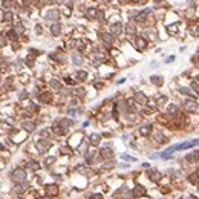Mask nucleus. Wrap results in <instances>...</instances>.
I'll use <instances>...</instances> for the list:
<instances>
[{
  "label": "nucleus",
  "instance_id": "nucleus-16",
  "mask_svg": "<svg viewBox=\"0 0 199 199\" xmlns=\"http://www.w3.org/2000/svg\"><path fill=\"white\" fill-rule=\"evenodd\" d=\"M72 61H74V64H81L83 63V57L78 52H74L72 54Z\"/></svg>",
  "mask_w": 199,
  "mask_h": 199
},
{
  "label": "nucleus",
  "instance_id": "nucleus-19",
  "mask_svg": "<svg viewBox=\"0 0 199 199\" xmlns=\"http://www.w3.org/2000/svg\"><path fill=\"white\" fill-rule=\"evenodd\" d=\"M57 191H58L57 185H48V187H46V193H48L49 196H52V195H57Z\"/></svg>",
  "mask_w": 199,
  "mask_h": 199
},
{
  "label": "nucleus",
  "instance_id": "nucleus-11",
  "mask_svg": "<svg viewBox=\"0 0 199 199\" xmlns=\"http://www.w3.org/2000/svg\"><path fill=\"white\" fill-rule=\"evenodd\" d=\"M185 159L188 161V163H196L199 161V152H195V153H188L185 156Z\"/></svg>",
  "mask_w": 199,
  "mask_h": 199
},
{
  "label": "nucleus",
  "instance_id": "nucleus-42",
  "mask_svg": "<svg viewBox=\"0 0 199 199\" xmlns=\"http://www.w3.org/2000/svg\"><path fill=\"white\" fill-rule=\"evenodd\" d=\"M26 184H23V185H20V188H18V191H23V190H26Z\"/></svg>",
  "mask_w": 199,
  "mask_h": 199
},
{
  "label": "nucleus",
  "instance_id": "nucleus-27",
  "mask_svg": "<svg viewBox=\"0 0 199 199\" xmlns=\"http://www.w3.org/2000/svg\"><path fill=\"white\" fill-rule=\"evenodd\" d=\"M51 87H54V89H60V83L57 81V80H52V81H51Z\"/></svg>",
  "mask_w": 199,
  "mask_h": 199
},
{
  "label": "nucleus",
  "instance_id": "nucleus-28",
  "mask_svg": "<svg viewBox=\"0 0 199 199\" xmlns=\"http://www.w3.org/2000/svg\"><path fill=\"white\" fill-rule=\"evenodd\" d=\"M12 3H14L12 0H5V2H3V8H11Z\"/></svg>",
  "mask_w": 199,
  "mask_h": 199
},
{
  "label": "nucleus",
  "instance_id": "nucleus-12",
  "mask_svg": "<svg viewBox=\"0 0 199 199\" xmlns=\"http://www.w3.org/2000/svg\"><path fill=\"white\" fill-rule=\"evenodd\" d=\"M121 32H123V25H121V23H113V25H112V34L118 35V34H121Z\"/></svg>",
  "mask_w": 199,
  "mask_h": 199
},
{
  "label": "nucleus",
  "instance_id": "nucleus-43",
  "mask_svg": "<svg viewBox=\"0 0 199 199\" xmlns=\"http://www.w3.org/2000/svg\"><path fill=\"white\" fill-rule=\"evenodd\" d=\"M41 3H43V5H49V3H51V0H41Z\"/></svg>",
  "mask_w": 199,
  "mask_h": 199
},
{
  "label": "nucleus",
  "instance_id": "nucleus-22",
  "mask_svg": "<svg viewBox=\"0 0 199 199\" xmlns=\"http://www.w3.org/2000/svg\"><path fill=\"white\" fill-rule=\"evenodd\" d=\"M40 100H41L43 103H49V101H51V93H41V95H40Z\"/></svg>",
  "mask_w": 199,
  "mask_h": 199
},
{
  "label": "nucleus",
  "instance_id": "nucleus-40",
  "mask_svg": "<svg viewBox=\"0 0 199 199\" xmlns=\"http://www.w3.org/2000/svg\"><path fill=\"white\" fill-rule=\"evenodd\" d=\"M80 152H81V153H86V144H81V147H80Z\"/></svg>",
  "mask_w": 199,
  "mask_h": 199
},
{
  "label": "nucleus",
  "instance_id": "nucleus-33",
  "mask_svg": "<svg viewBox=\"0 0 199 199\" xmlns=\"http://www.w3.org/2000/svg\"><path fill=\"white\" fill-rule=\"evenodd\" d=\"M156 138H158V143H164V141H165L164 136H163V133H159V132L156 133Z\"/></svg>",
  "mask_w": 199,
  "mask_h": 199
},
{
  "label": "nucleus",
  "instance_id": "nucleus-47",
  "mask_svg": "<svg viewBox=\"0 0 199 199\" xmlns=\"http://www.w3.org/2000/svg\"><path fill=\"white\" fill-rule=\"evenodd\" d=\"M198 173H199V169H198Z\"/></svg>",
  "mask_w": 199,
  "mask_h": 199
},
{
  "label": "nucleus",
  "instance_id": "nucleus-18",
  "mask_svg": "<svg viewBox=\"0 0 199 199\" xmlns=\"http://www.w3.org/2000/svg\"><path fill=\"white\" fill-rule=\"evenodd\" d=\"M150 132H152V126H150V124H145L144 127H141V129H139V133H141V135H149V133H150Z\"/></svg>",
  "mask_w": 199,
  "mask_h": 199
},
{
  "label": "nucleus",
  "instance_id": "nucleus-29",
  "mask_svg": "<svg viewBox=\"0 0 199 199\" xmlns=\"http://www.w3.org/2000/svg\"><path fill=\"white\" fill-rule=\"evenodd\" d=\"M95 14H100L97 9H89V11H87V15H89V17H95Z\"/></svg>",
  "mask_w": 199,
  "mask_h": 199
},
{
  "label": "nucleus",
  "instance_id": "nucleus-37",
  "mask_svg": "<svg viewBox=\"0 0 199 199\" xmlns=\"http://www.w3.org/2000/svg\"><path fill=\"white\" fill-rule=\"evenodd\" d=\"M164 101H165V97H161V98H159V101H158V106H163Z\"/></svg>",
  "mask_w": 199,
  "mask_h": 199
},
{
  "label": "nucleus",
  "instance_id": "nucleus-38",
  "mask_svg": "<svg viewBox=\"0 0 199 199\" xmlns=\"http://www.w3.org/2000/svg\"><path fill=\"white\" fill-rule=\"evenodd\" d=\"M54 161H55V158H48V159H46V164L49 165V164H52Z\"/></svg>",
  "mask_w": 199,
  "mask_h": 199
},
{
  "label": "nucleus",
  "instance_id": "nucleus-17",
  "mask_svg": "<svg viewBox=\"0 0 199 199\" xmlns=\"http://www.w3.org/2000/svg\"><path fill=\"white\" fill-rule=\"evenodd\" d=\"M51 32H52L54 35H58V34L61 32V25H60V23H54L52 28H51Z\"/></svg>",
  "mask_w": 199,
  "mask_h": 199
},
{
  "label": "nucleus",
  "instance_id": "nucleus-39",
  "mask_svg": "<svg viewBox=\"0 0 199 199\" xmlns=\"http://www.w3.org/2000/svg\"><path fill=\"white\" fill-rule=\"evenodd\" d=\"M40 135H41V136H48V135H49V130H46V129H45V130H41V133H40Z\"/></svg>",
  "mask_w": 199,
  "mask_h": 199
},
{
  "label": "nucleus",
  "instance_id": "nucleus-25",
  "mask_svg": "<svg viewBox=\"0 0 199 199\" xmlns=\"http://www.w3.org/2000/svg\"><path fill=\"white\" fill-rule=\"evenodd\" d=\"M191 89H195V92L199 93V83L196 81V80H193V81H191Z\"/></svg>",
  "mask_w": 199,
  "mask_h": 199
},
{
  "label": "nucleus",
  "instance_id": "nucleus-6",
  "mask_svg": "<svg viewBox=\"0 0 199 199\" xmlns=\"http://www.w3.org/2000/svg\"><path fill=\"white\" fill-rule=\"evenodd\" d=\"M58 17H60V12L57 9H51L46 14V20H58Z\"/></svg>",
  "mask_w": 199,
  "mask_h": 199
},
{
  "label": "nucleus",
  "instance_id": "nucleus-10",
  "mask_svg": "<svg viewBox=\"0 0 199 199\" xmlns=\"http://www.w3.org/2000/svg\"><path fill=\"white\" fill-rule=\"evenodd\" d=\"M145 195V188L143 187V185H136L135 190H133V196H136V198H139V196H144Z\"/></svg>",
  "mask_w": 199,
  "mask_h": 199
},
{
  "label": "nucleus",
  "instance_id": "nucleus-1",
  "mask_svg": "<svg viewBox=\"0 0 199 199\" xmlns=\"http://www.w3.org/2000/svg\"><path fill=\"white\" fill-rule=\"evenodd\" d=\"M195 145H199V139H190V141H185V143L175 144V145H172V147H169L164 153H161V158L167 159V158H170L175 152H178V150H184V149H190V147H195Z\"/></svg>",
  "mask_w": 199,
  "mask_h": 199
},
{
  "label": "nucleus",
  "instance_id": "nucleus-9",
  "mask_svg": "<svg viewBox=\"0 0 199 199\" xmlns=\"http://www.w3.org/2000/svg\"><path fill=\"white\" fill-rule=\"evenodd\" d=\"M135 101L139 103V104H145V103H147V98H145V95L143 92H136L135 93Z\"/></svg>",
  "mask_w": 199,
  "mask_h": 199
},
{
  "label": "nucleus",
  "instance_id": "nucleus-31",
  "mask_svg": "<svg viewBox=\"0 0 199 199\" xmlns=\"http://www.w3.org/2000/svg\"><path fill=\"white\" fill-rule=\"evenodd\" d=\"M188 179H190V182H193V184H199V178L198 176H190Z\"/></svg>",
  "mask_w": 199,
  "mask_h": 199
},
{
  "label": "nucleus",
  "instance_id": "nucleus-41",
  "mask_svg": "<svg viewBox=\"0 0 199 199\" xmlns=\"http://www.w3.org/2000/svg\"><path fill=\"white\" fill-rule=\"evenodd\" d=\"M101 198H103V196H101L100 193H97V195H93V196H92V199H101Z\"/></svg>",
  "mask_w": 199,
  "mask_h": 199
},
{
  "label": "nucleus",
  "instance_id": "nucleus-30",
  "mask_svg": "<svg viewBox=\"0 0 199 199\" xmlns=\"http://www.w3.org/2000/svg\"><path fill=\"white\" fill-rule=\"evenodd\" d=\"M3 20H5V22H11V20H12V14H11V12H6L5 17H3Z\"/></svg>",
  "mask_w": 199,
  "mask_h": 199
},
{
  "label": "nucleus",
  "instance_id": "nucleus-44",
  "mask_svg": "<svg viewBox=\"0 0 199 199\" xmlns=\"http://www.w3.org/2000/svg\"><path fill=\"white\" fill-rule=\"evenodd\" d=\"M158 2H161V0H155V3H158Z\"/></svg>",
  "mask_w": 199,
  "mask_h": 199
},
{
  "label": "nucleus",
  "instance_id": "nucleus-20",
  "mask_svg": "<svg viewBox=\"0 0 199 199\" xmlns=\"http://www.w3.org/2000/svg\"><path fill=\"white\" fill-rule=\"evenodd\" d=\"M149 178H150L152 181H158V179L161 178V175L156 172V170H150V172H149Z\"/></svg>",
  "mask_w": 199,
  "mask_h": 199
},
{
  "label": "nucleus",
  "instance_id": "nucleus-46",
  "mask_svg": "<svg viewBox=\"0 0 199 199\" xmlns=\"http://www.w3.org/2000/svg\"><path fill=\"white\" fill-rule=\"evenodd\" d=\"M15 199H23V198H15Z\"/></svg>",
  "mask_w": 199,
  "mask_h": 199
},
{
  "label": "nucleus",
  "instance_id": "nucleus-32",
  "mask_svg": "<svg viewBox=\"0 0 199 199\" xmlns=\"http://www.w3.org/2000/svg\"><path fill=\"white\" fill-rule=\"evenodd\" d=\"M8 37L11 38V40H15V31H14V29H12V31H9V32H8Z\"/></svg>",
  "mask_w": 199,
  "mask_h": 199
},
{
  "label": "nucleus",
  "instance_id": "nucleus-5",
  "mask_svg": "<svg viewBox=\"0 0 199 199\" xmlns=\"http://www.w3.org/2000/svg\"><path fill=\"white\" fill-rule=\"evenodd\" d=\"M135 46H136V49H144L145 46H147V41H145V38H143V37H136L135 38Z\"/></svg>",
  "mask_w": 199,
  "mask_h": 199
},
{
  "label": "nucleus",
  "instance_id": "nucleus-15",
  "mask_svg": "<svg viewBox=\"0 0 199 199\" xmlns=\"http://www.w3.org/2000/svg\"><path fill=\"white\" fill-rule=\"evenodd\" d=\"M58 124L63 127V129H67V127L72 126L74 123H72V119H66V118H63V119H60V121H58Z\"/></svg>",
  "mask_w": 199,
  "mask_h": 199
},
{
  "label": "nucleus",
  "instance_id": "nucleus-34",
  "mask_svg": "<svg viewBox=\"0 0 199 199\" xmlns=\"http://www.w3.org/2000/svg\"><path fill=\"white\" fill-rule=\"evenodd\" d=\"M123 159H127V161H136L135 158H132V156H129V155H123Z\"/></svg>",
  "mask_w": 199,
  "mask_h": 199
},
{
  "label": "nucleus",
  "instance_id": "nucleus-23",
  "mask_svg": "<svg viewBox=\"0 0 199 199\" xmlns=\"http://www.w3.org/2000/svg\"><path fill=\"white\" fill-rule=\"evenodd\" d=\"M77 77H78V80H80V81H84V80L87 78V72L81 71V72H78V75H77Z\"/></svg>",
  "mask_w": 199,
  "mask_h": 199
},
{
  "label": "nucleus",
  "instance_id": "nucleus-36",
  "mask_svg": "<svg viewBox=\"0 0 199 199\" xmlns=\"http://www.w3.org/2000/svg\"><path fill=\"white\" fill-rule=\"evenodd\" d=\"M5 43H6V40H5V37L0 34V46H5Z\"/></svg>",
  "mask_w": 199,
  "mask_h": 199
},
{
  "label": "nucleus",
  "instance_id": "nucleus-35",
  "mask_svg": "<svg viewBox=\"0 0 199 199\" xmlns=\"http://www.w3.org/2000/svg\"><path fill=\"white\" fill-rule=\"evenodd\" d=\"M127 32H129V34H135V28L133 26H127Z\"/></svg>",
  "mask_w": 199,
  "mask_h": 199
},
{
  "label": "nucleus",
  "instance_id": "nucleus-14",
  "mask_svg": "<svg viewBox=\"0 0 199 199\" xmlns=\"http://www.w3.org/2000/svg\"><path fill=\"white\" fill-rule=\"evenodd\" d=\"M89 141H91V144L98 145V144H100V141H101V136H100L98 133H93V135L89 136Z\"/></svg>",
  "mask_w": 199,
  "mask_h": 199
},
{
  "label": "nucleus",
  "instance_id": "nucleus-45",
  "mask_svg": "<svg viewBox=\"0 0 199 199\" xmlns=\"http://www.w3.org/2000/svg\"><path fill=\"white\" fill-rule=\"evenodd\" d=\"M196 81H199V75H198V80H196Z\"/></svg>",
  "mask_w": 199,
  "mask_h": 199
},
{
  "label": "nucleus",
  "instance_id": "nucleus-13",
  "mask_svg": "<svg viewBox=\"0 0 199 199\" xmlns=\"http://www.w3.org/2000/svg\"><path fill=\"white\" fill-rule=\"evenodd\" d=\"M150 81L153 83V84H156V86H163L164 80H163V77H159V75H152L150 77Z\"/></svg>",
  "mask_w": 199,
  "mask_h": 199
},
{
  "label": "nucleus",
  "instance_id": "nucleus-3",
  "mask_svg": "<svg viewBox=\"0 0 199 199\" xmlns=\"http://www.w3.org/2000/svg\"><path fill=\"white\" fill-rule=\"evenodd\" d=\"M51 147V143L49 141H45V139H40V141H37V149H38V152H46L48 149Z\"/></svg>",
  "mask_w": 199,
  "mask_h": 199
},
{
  "label": "nucleus",
  "instance_id": "nucleus-2",
  "mask_svg": "<svg viewBox=\"0 0 199 199\" xmlns=\"http://www.w3.org/2000/svg\"><path fill=\"white\" fill-rule=\"evenodd\" d=\"M12 181L14 182H23L25 181V178H26V175H25V172L22 170V169H17V170H14L12 172Z\"/></svg>",
  "mask_w": 199,
  "mask_h": 199
},
{
  "label": "nucleus",
  "instance_id": "nucleus-8",
  "mask_svg": "<svg viewBox=\"0 0 199 199\" xmlns=\"http://www.w3.org/2000/svg\"><path fill=\"white\" fill-rule=\"evenodd\" d=\"M179 93H182V95H187V97H191L193 100L196 98L195 92H193V91H190L188 87H184V86H182V87H179Z\"/></svg>",
  "mask_w": 199,
  "mask_h": 199
},
{
  "label": "nucleus",
  "instance_id": "nucleus-4",
  "mask_svg": "<svg viewBox=\"0 0 199 199\" xmlns=\"http://www.w3.org/2000/svg\"><path fill=\"white\" fill-rule=\"evenodd\" d=\"M184 107L187 109L188 112H195V110L198 109V103H196L195 100H187V101L184 103Z\"/></svg>",
  "mask_w": 199,
  "mask_h": 199
},
{
  "label": "nucleus",
  "instance_id": "nucleus-7",
  "mask_svg": "<svg viewBox=\"0 0 199 199\" xmlns=\"http://www.w3.org/2000/svg\"><path fill=\"white\" fill-rule=\"evenodd\" d=\"M101 40L106 46H112V43H113V37L110 34H101Z\"/></svg>",
  "mask_w": 199,
  "mask_h": 199
},
{
  "label": "nucleus",
  "instance_id": "nucleus-21",
  "mask_svg": "<svg viewBox=\"0 0 199 199\" xmlns=\"http://www.w3.org/2000/svg\"><path fill=\"white\" fill-rule=\"evenodd\" d=\"M23 129L25 130H28V132H32L34 130V123H23Z\"/></svg>",
  "mask_w": 199,
  "mask_h": 199
},
{
  "label": "nucleus",
  "instance_id": "nucleus-24",
  "mask_svg": "<svg viewBox=\"0 0 199 199\" xmlns=\"http://www.w3.org/2000/svg\"><path fill=\"white\" fill-rule=\"evenodd\" d=\"M167 112L173 115V113H176V112H178V107H176L175 104H170V106H169V109H167Z\"/></svg>",
  "mask_w": 199,
  "mask_h": 199
},
{
  "label": "nucleus",
  "instance_id": "nucleus-26",
  "mask_svg": "<svg viewBox=\"0 0 199 199\" xmlns=\"http://www.w3.org/2000/svg\"><path fill=\"white\" fill-rule=\"evenodd\" d=\"M101 155H103V156H112V150H109V149H103V150H101Z\"/></svg>",
  "mask_w": 199,
  "mask_h": 199
}]
</instances>
